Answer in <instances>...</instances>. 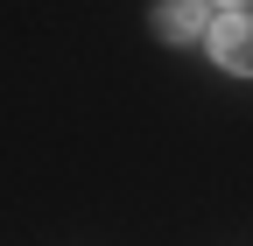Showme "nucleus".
I'll use <instances>...</instances> for the list:
<instances>
[{"instance_id":"nucleus-1","label":"nucleus","mask_w":253,"mask_h":246,"mask_svg":"<svg viewBox=\"0 0 253 246\" xmlns=\"http://www.w3.org/2000/svg\"><path fill=\"white\" fill-rule=\"evenodd\" d=\"M204 42H211V56H218V71L253 78V14H246V7H239V14H218V21L204 28Z\"/></svg>"},{"instance_id":"nucleus-2","label":"nucleus","mask_w":253,"mask_h":246,"mask_svg":"<svg viewBox=\"0 0 253 246\" xmlns=\"http://www.w3.org/2000/svg\"><path fill=\"white\" fill-rule=\"evenodd\" d=\"M204 0H155V36L162 42H190V36H204Z\"/></svg>"},{"instance_id":"nucleus-3","label":"nucleus","mask_w":253,"mask_h":246,"mask_svg":"<svg viewBox=\"0 0 253 246\" xmlns=\"http://www.w3.org/2000/svg\"><path fill=\"white\" fill-rule=\"evenodd\" d=\"M204 7H218V14H239V7H246V0H204Z\"/></svg>"}]
</instances>
